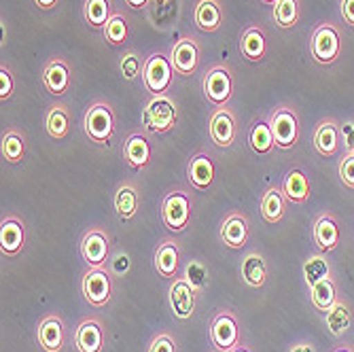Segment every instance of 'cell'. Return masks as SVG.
<instances>
[{"label": "cell", "instance_id": "cell-51", "mask_svg": "<svg viewBox=\"0 0 354 352\" xmlns=\"http://www.w3.org/2000/svg\"><path fill=\"white\" fill-rule=\"evenodd\" d=\"M232 352H250V348H248V346H242V344H240V346H236V348H234Z\"/></svg>", "mask_w": 354, "mask_h": 352}, {"label": "cell", "instance_id": "cell-46", "mask_svg": "<svg viewBox=\"0 0 354 352\" xmlns=\"http://www.w3.org/2000/svg\"><path fill=\"white\" fill-rule=\"evenodd\" d=\"M130 270V257H127L125 252H119L117 257L113 259V272L115 274H125Z\"/></svg>", "mask_w": 354, "mask_h": 352}, {"label": "cell", "instance_id": "cell-38", "mask_svg": "<svg viewBox=\"0 0 354 352\" xmlns=\"http://www.w3.org/2000/svg\"><path fill=\"white\" fill-rule=\"evenodd\" d=\"M327 276H331V268H329V263H327V259L323 257V254H312V257L306 259V263H304V278H306L308 286L320 282Z\"/></svg>", "mask_w": 354, "mask_h": 352}, {"label": "cell", "instance_id": "cell-37", "mask_svg": "<svg viewBox=\"0 0 354 352\" xmlns=\"http://www.w3.org/2000/svg\"><path fill=\"white\" fill-rule=\"evenodd\" d=\"M3 157L9 164H19L26 157V138L17 130H9L3 136Z\"/></svg>", "mask_w": 354, "mask_h": 352}, {"label": "cell", "instance_id": "cell-21", "mask_svg": "<svg viewBox=\"0 0 354 352\" xmlns=\"http://www.w3.org/2000/svg\"><path fill=\"white\" fill-rule=\"evenodd\" d=\"M155 270L162 278H178L180 272V248L178 242L166 238L155 248Z\"/></svg>", "mask_w": 354, "mask_h": 352}, {"label": "cell", "instance_id": "cell-17", "mask_svg": "<svg viewBox=\"0 0 354 352\" xmlns=\"http://www.w3.org/2000/svg\"><path fill=\"white\" fill-rule=\"evenodd\" d=\"M250 236V221L244 212H232L221 225V240L227 248H244Z\"/></svg>", "mask_w": 354, "mask_h": 352}, {"label": "cell", "instance_id": "cell-23", "mask_svg": "<svg viewBox=\"0 0 354 352\" xmlns=\"http://www.w3.org/2000/svg\"><path fill=\"white\" fill-rule=\"evenodd\" d=\"M43 83L47 87L49 93L53 95H64L71 85H73V75H71V66L66 59L55 57L51 62H47V66L43 71Z\"/></svg>", "mask_w": 354, "mask_h": 352}, {"label": "cell", "instance_id": "cell-28", "mask_svg": "<svg viewBox=\"0 0 354 352\" xmlns=\"http://www.w3.org/2000/svg\"><path fill=\"white\" fill-rule=\"evenodd\" d=\"M259 212H261L263 221L270 223V225H276V223L282 221V216L286 212V198L282 194V189L270 187L266 191V194L261 196V202H259Z\"/></svg>", "mask_w": 354, "mask_h": 352}, {"label": "cell", "instance_id": "cell-49", "mask_svg": "<svg viewBox=\"0 0 354 352\" xmlns=\"http://www.w3.org/2000/svg\"><path fill=\"white\" fill-rule=\"evenodd\" d=\"M149 3H151V0H125V5L130 9H145Z\"/></svg>", "mask_w": 354, "mask_h": 352}, {"label": "cell", "instance_id": "cell-22", "mask_svg": "<svg viewBox=\"0 0 354 352\" xmlns=\"http://www.w3.org/2000/svg\"><path fill=\"white\" fill-rule=\"evenodd\" d=\"M26 246V228L17 216H5L0 223V250L7 257H15Z\"/></svg>", "mask_w": 354, "mask_h": 352}, {"label": "cell", "instance_id": "cell-2", "mask_svg": "<svg viewBox=\"0 0 354 352\" xmlns=\"http://www.w3.org/2000/svg\"><path fill=\"white\" fill-rule=\"evenodd\" d=\"M178 121V109L168 93L153 95L142 111V125L151 134H168Z\"/></svg>", "mask_w": 354, "mask_h": 352}, {"label": "cell", "instance_id": "cell-31", "mask_svg": "<svg viewBox=\"0 0 354 352\" xmlns=\"http://www.w3.org/2000/svg\"><path fill=\"white\" fill-rule=\"evenodd\" d=\"M248 145L257 155H263V157L270 155L276 149V140H274L272 127H270L268 121L259 119V121L252 123L250 132H248Z\"/></svg>", "mask_w": 354, "mask_h": 352}, {"label": "cell", "instance_id": "cell-52", "mask_svg": "<svg viewBox=\"0 0 354 352\" xmlns=\"http://www.w3.org/2000/svg\"><path fill=\"white\" fill-rule=\"evenodd\" d=\"M153 3H155V5H168L170 0H153Z\"/></svg>", "mask_w": 354, "mask_h": 352}, {"label": "cell", "instance_id": "cell-12", "mask_svg": "<svg viewBox=\"0 0 354 352\" xmlns=\"http://www.w3.org/2000/svg\"><path fill=\"white\" fill-rule=\"evenodd\" d=\"M208 134L210 140L218 147V149H230L236 142L238 136V123H236V115L230 109H216L208 121Z\"/></svg>", "mask_w": 354, "mask_h": 352}, {"label": "cell", "instance_id": "cell-39", "mask_svg": "<svg viewBox=\"0 0 354 352\" xmlns=\"http://www.w3.org/2000/svg\"><path fill=\"white\" fill-rule=\"evenodd\" d=\"M185 278L198 293L208 286V268L202 261H189L185 268Z\"/></svg>", "mask_w": 354, "mask_h": 352}, {"label": "cell", "instance_id": "cell-11", "mask_svg": "<svg viewBox=\"0 0 354 352\" xmlns=\"http://www.w3.org/2000/svg\"><path fill=\"white\" fill-rule=\"evenodd\" d=\"M168 302H170V310L172 314L178 318V321H189V318L196 314V306H198V291L189 284V280L185 276L174 278L170 291H168Z\"/></svg>", "mask_w": 354, "mask_h": 352}, {"label": "cell", "instance_id": "cell-8", "mask_svg": "<svg viewBox=\"0 0 354 352\" xmlns=\"http://www.w3.org/2000/svg\"><path fill=\"white\" fill-rule=\"evenodd\" d=\"M210 342L216 350L221 352H232L236 346H240L242 335H240V323L234 312H216L210 321Z\"/></svg>", "mask_w": 354, "mask_h": 352}, {"label": "cell", "instance_id": "cell-25", "mask_svg": "<svg viewBox=\"0 0 354 352\" xmlns=\"http://www.w3.org/2000/svg\"><path fill=\"white\" fill-rule=\"evenodd\" d=\"M240 53L248 62H263L268 55V39L261 26H248L240 39Z\"/></svg>", "mask_w": 354, "mask_h": 352}, {"label": "cell", "instance_id": "cell-40", "mask_svg": "<svg viewBox=\"0 0 354 352\" xmlns=\"http://www.w3.org/2000/svg\"><path fill=\"white\" fill-rule=\"evenodd\" d=\"M142 66L140 64V57L136 53H125L123 59H121V75L125 81H134L138 75H142Z\"/></svg>", "mask_w": 354, "mask_h": 352}, {"label": "cell", "instance_id": "cell-36", "mask_svg": "<svg viewBox=\"0 0 354 352\" xmlns=\"http://www.w3.org/2000/svg\"><path fill=\"white\" fill-rule=\"evenodd\" d=\"M102 35H104V41H106L111 47H121V45H125V43H127V37H130V28H127L125 15L113 13L111 19L106 21L104 30H102Z\"/></svg>", "mask_w": 354, "mask_h": 352}, {"label": "cell", "instance_id": "cell-42", "mask_svg": "<svg viewBox=\"0 0 354 352\" xmlns=\"http://www.w3.org/2000/svg\"><path fill=\"white\" fill-rule=\"evenodd\" d=\"M13 89H15V81H13V73L9 66H0V100H9L13 95Z\"/></svg>", "mask_w": 354, "mask_h": 352}, {"label": "cell", "instance_id": "cell-15", "mask_svg": "<svg viewBox=\"0 0 354 352\" xmlns=\"http://www.w3.org/2000/svg\"><path fill=\"white\" fill-rule=\"evenodd\" d=\"M106 344V329L100 318H85L75 331V346L79 352H102Z\"/></svg>", "mask_w": 354, "mask_h": 352}, {"label": "cell", "instance_id": "cell-47", "mask_svg": "<svg viewBox=\"0 0 354 352\" xmlns=\"http://www.w3.org/2000/svg\"><path fill=\"white\" fill-rule=\"evenodd\" d=\"M288 352H316V348H314L312 342H297V344L291 346V350H288Z\"/></svg>", "mask_w": 354, "mask_h": 352}, {"label": "cell", "instance_id": "cell-44", "mask_svg": "<svg viewBox=\"0 0 354 352\" xmlns=\"http://www.w3.org/2000/svg\"><path fill=\"white\" fill-rule=\"evenodd\" d=\"M342 145L348 155H354V121L342 125Z\"/></svg>", "mask_w": 354, "mask_h": 352}, {"label": "cell", "instance_id": "cell-18", "mask_svg": "<svg viewBox=\"0 0 354 352\" xmlns=\"http://www.w3.org/2000/svg\"><path fill=\"white\" fill-rule=\"evenodd\" d=\"M314 149L323 157H335L342 149V125L335 119H323L314 132Z\"/></svg>", "mask_w": 354, "mask_h": 352}, {"label": "cell", "instance_id": "cell-35", "mask_svg": "<svg viewBox=\"0 0 354 352\" xmlns=\"http://www.w3.org/2000/svg\"><path fill=\"white\" fill-rule=\"evenodd\" d=\"M274 21L282 30H291L297 26L299 15H301V3L299 0H276L274 5Z\"/></svg>", "mask_w": 354, "mask_h": 352}, {"label": "cell", "instance_id": "cell-4", "mask_svg": "<svg viewBox=\"0 0 354 352\" xmlns=\"http://www.w3.org/2000/svg\"><path fill=\"white\" fill-rule=\"evenodd\" d=\"M310 55L320 66H331L342 55V35L333 24H320L310 37Z\"/></svg>", "mask_w": 354, "mask_h": 352}, {"label": "cell", "instance_id": "cell-24", "mask_svg": "<svg viewBox=\"0 0 354 352\" xmlns=\"http://www.w3.org/2000/svg\"><path fill=\"white\" fill-rule=\"evenodd\" d=\"M280 189H282L286 202H291V204H306L310 200V196H312L310 178L299 168H293V170H288L284 174Z\"/></svg>", "mask_w": 354, "mask_h": 352}, {"label": "cell", "instance_id": "cell-30", "mask_svg": "<svg viewBox=\"0 0 354 352\" xmlns=\"http://www.w3.org/2000/svg\"><path fill=\"white\" fill-rule=\"evenodd\" d=\"M310 302L318 312H329L337 304V284L331 276L310 286Z\"/></svg>", "mask_w": 354, "mask_h": 352}, {"label": "cell", "instance_id": "cell-20", "mask_svg": "<svg viewBox=\"0 0 354 352\" xmlns=\"http://www.w3.org/2000/svg\"><path fill=\"white\" fill-rule=\"evenodd\" d=\"M214 176H216V168H214V162L210 159V155L196 153L189 159L187 178L196 191H208L214 183Z\"/></svg>", "mask_w": 354, "mask_h": 352}, {"label": "cell", "instance_id": "cell-9", "mask_svg": "<svg viewBox=\"0 0 354 352\" xmlns=\"http://www.w3.org/2000/svg\"><path fill=\"white\" fill-rule=\"evenodd\" d=\"M83 297L93 308H104L113 297V280L104 268H89L83 274Z\"/></svg>", "mask_w": 354, "mask_h": 352}, {"label": "cell", "instance_id": "cell-5", "mask_svg": "<svg viewBox=\"0 0 354 352\" xmlns=\"http://www.w3.org/2000/svg\"><path fill=\"white\" fill-rule=\"evenodd\" d=\"M142 66V83L147 87V91H151L153 95H164L170 91L172 87V81H174V66H172V59L157 51V53H151L145 62Z\"/></svg>", "mask_w": 354, "mask_h": 352}, {"label": "cell", "instance_id": "cell-7", "mask_svg": "<svg viewBox=\"0 0 354 352\" xmlns=\"http://www.w3.org/2000/svg\"><path fill=\"white\" fill-rule=\"evenodd\" d=\"M202 89L204 95L208 98L210 104H214L216 109L225 106L234 95V73L227 64H214L212 68H208V73L204 75L202 81Z\"/></svg>", "mask_w": 354, "mask_h": 352}, {"label": "cell", "instance_id": "cell-29", "mask_svg": "<svg viewBox=\"0 0 354 352\" xmlns=\"http://www.w3.org/2000/svg\"><path fill=\"white\" fill-rule=\"evenodd\" d=\"M242 280L250 289H261L268 282V263L259 252H248L242 259Z\"/></svg>", "mask_w": 354, "mask_h": 352}, {"label": "cell", "instance_id": "cell-10", "mask_svg": "<svg viewBox=\"0 0 354 352\" xmlns=\"http://www.w3.org/2000/svg\"><path fill=\"white\" fill-rule=\"evenodd\" d=\"M81 257L89 268H104L111 257L109 234L100 228H91L81 240Z\"/></svg>", "mask_w": 354, "mask_h": 352}, {"label": "cell", "instance_id": "cell-41", "mask_svg": "<svg viewBox=\"0 0 354 352\" xmlns=\"http://www.w3.org/2000/svg\"><path fill=\"white\" fill-rule=\"evenodd\" d=\"M337 174L342 178V183L354 191V155H344L339 159V166H337Z\"/></svg>", "mask_w": 354, "mask_h": 352}, {"label": "cell", "instance_id": "cell-45", "mask_svg": "<svg viewBox=\"0 0 354 352\" xmlns=\"http://www.w3.org/2000/svg\"><path fill=\"white\" fill-rule=\"evenodd\" d=\"M339 11H342L344 21H346L350 28H354V0H342Z\"/></svg>", "mask_w": 354, "mask_h": 352}, {"label": "cell", "instance_id": "cell-33", "mask_svg": "<svg viewBox=\"0 0 354 352\" xmlns=\"http://www.w3.org/2000/svg\"><path fill=\"white\" fill-rule=\"evenodd\" d=\"M325 323H327V329H329V333L333 337H342L352 325V308H350V304L344 302V299H337V304L327 312Z\"/></svg>", "mask_w": 354, "mask_h": 352}, {"label": "cell", "instance_id": "cell-6", "mask_svg": "<svg viewBox=\"0 0 354 352\" xmlns=\"http://www.w3.org/2000/svg\"><path fill=\"white\" fill-rule=\"evenodd\" d=\"M191 210H193V200L189 191L172 189L162 202V219L166 230L172 234H183L191 221Z\"/></svg>", "mask_w": 354, "mask_h": 352}, {"label": "cell", "instance_id": "cell-32", "mask_svg": "<svg viewBox=\"0 0 354 352\" xmlns=\"http://www.w3.org/2000/svg\"><path fill=\"white\" fill-rule=\"evenodd\" d=\"M45 130L51 138L64 140L71 132V113L64 104H55L47 111L45 117Z\"/></svg>", "mask_w": 354, "mask_h": 352}, {"label": "cell", "instance_id": "cell-26", "mask_svg": "<svg viewBox=\"0 0 354 352\" xmlns=\"http://www.w3.org/2000/svg\"><path fill=\"white\" fill-rule=\"evenodd\" d=\"M117 216L121 221H132L140 208V194H138V187L134 183H123L119 185V189L115 191V198H113Z\"/></svg>", "mask_w": 354, "mask_h": 352}, {"label": "cell", "instance_id": "cell-50", "mask_svg": "<svg viewBox=\"0 0 354 352\" xmlns=\"http://www.w3.org/2000/svg\"><path fill=\"white\" fill-rule=\"evenodd\" d=\"M331 352H354V348H352V346H348V344H342V346H335Z\"/></svg>", "mask_w": 354, "mask_h": 352}, {"label": "cell", "instance_id": "cell-14", "mask_svg": "<svg viewBox=\"0 0 354 352\" xmlns=\"http://www.w3.org/2000/svg\"><path fill=\"white\" fill-rule=\"evenodd\" d=\"M200 57H202V49L198 45L196 39H180L172 45L170 49V59H172V66L174 73L180 77H189L198 71L200 66Z\"/></svg>", "mask_w": 354, "mask_h": 352}, {"label": "cell", "instance_id": "cell-13", "mask_svg": "<svg viewBox=\"0 0 354 352\" xmlns=\"http://www.w3.org/2000/svg\"><path fill=\"white\" fill-rule=\"evenodd\" d=\"M312 238L314 244L320 252H331L339 246L342 242V225L333 212H323L318 214L312 228Z\"/></svg>", "mask_w": 354, "mask_h": 352}, {"label": "cell", "instance_id": "cell-34", "mask_svg": "<svg viewBox=\"0 0 354 352\" xmlns=\"http://www.w3.org/2000/svg\"><path fill=\"white\" fill-rule=\"evenodd\" d=\"M113 5L111 0H85L83 7V17L93 30H104L106 21L113 15Z\"/></svg>", "mask_w": 354, "mask_h": 352}, {"label": "cell", "instance_id": "cell-19", "mask_svg": "<svg viewBox=\"0 0 354 352\" xmlns=\"http://www.w3.org/2000/svg\"><path fill=\"white\" fill-rule=\"evenodd\" d=\"M37 337L45 352H62L64 344H66V327H64L62 318L57 314H47L39 323Z\"/></svg>", "mask_w": 354, "mask_h": 352}, {"label": "cell", "instance_id": "cell-16", "mask_svg": "<svg viewBox=\"0 0 354 352\" xmlns=\"http://www.w3.org/2000/svg\"><path fill=\"white\" fill-rule=\"evenodd\" d=\"M121 155H123V162L132 170H145L153 159V147L145 134L134 132L123 140Z\"/></svg>", "mask_w": 354, "mask_h": 352}, {"label": "cell", "instance_id": "cell-43", "mask_svg": "<svg viewBox=\"0 0 354 352\" xmlns=\"http://www.w3.org/2000/svg\"><path fill=\"white\" fill-rule=\"evenodd\" d=\"M149 352H178V348L170 333H159L151 340Z\"/></svg>", "mask_w": 354, "mask_h": 352}, {"label": "cell", "instance_id": "cell-53", "mask_svg": "<svg viewBox=\"0 0 354 352\" xmlns=\"http://www.w3.org/2000/svg\"><path fill=\"white\" fill-rule=\"evenodd\" d=\"M261 3H263V5H270V7H274V5H276V0H261Z\"/></svg>", "mask_w": 354, "mask_h": 352}, {"label": "cell", "instance_id": "cell-54", "mask_svg": "<svg viewBox=\"0 0 354 352\" xmlns=\"http://www.w3.org/2000/svg\"><path fill=\"white\" fill-rule=\"evenodd\" d=\"M216 352H221V350H216Z\"/></svg>", "mask_w": 354, "mask_h": 352}, {"label": "cell", "instance_id": "cell-27", "mask_svg": "<svg viewBox=\"0 0 354 352\" xmlns=\"http://www.w3.org/2000/svg\"><path fill=\"white\" fill-rule=\"evenodd\" d=\"M225 11L218 0H198L196 13H193V21L202 32H216L223 26Z\"/></svg>", "mask_w": 354, "mask_h": 352}, {"label": "cell", "instance_id": "cell-1", "mask_svg": "<svg viewBox=\"0 0 354 352\" xmlns=\"http://www.w3.org/2000/svg\"><path fill=\"white\" fill-rule=\"evenodd\" d=\"M83 132L95 145H109L115 136V111L109 102H91L83 117Z\"/></svg>", "mask_w": 354, "mask_h": 352}, {"label": "cell", "instance_id": "cell-48", "mask_svg": "<svg viewBox=\"0 0 354 352\" xmlns=\"http://www.w3.org/2000/svg\"><path fill=\"white\" fill-rule=\"evenodd\" d=\"M57 3H59V0H35V5H37L39 9H43V11H49V9H53Z\"/></svg>", "mask_w": 354, "mask_h": 352}, {"label": "cell", "instance_id": "cell-3", "mask_svg": "<svg viewBox=\"0 0 354 352\" xmlns=\"http://www.w3.org/2000/svg\"><path fill=\"white\" fill-rule=\"evenodd\" d=\"M270 127H272V134L276 140V149L280 151H291L293 147H297L299 142V117L297 111L288 104H278L268 119Z\"/></svg>", "mask_w": 354, "mask_h": 352}]
</instances>
